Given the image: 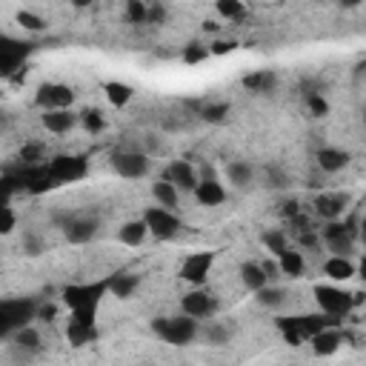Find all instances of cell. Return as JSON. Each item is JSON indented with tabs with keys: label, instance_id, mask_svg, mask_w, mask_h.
Masks as SVG:
<instances>
[{
	"label": "cell",
	"instance_id": "6da1fadb",
	"mask_svg": "<svg viewBox=\"0 0 366 366\" xmlns=\"http://www.w3.org/2000/svg\"><path fill=\"white\" fill-rule=\"evenodd\" d=\"M152 332L172 343V346H187L192 343L198 335H201V327H198V320L187 317V315H177V317H158L152 320Z\"/></svg>",
	"mask_w": 366,
	"mask_h": 366
},
{
	"label": "cell",
	"instance_id": "7a4b0ae2",
	"mask_svg": "<svg viewBox=\"0 0 366 366\" xmlns=\"http://www.w3.org/2000/svg\"><path fill=\"white\" fill-rule=\"evenodd\" d=\"M315 303L320 309V315L327 317H341V315H349L352 306H355V295L341 289L338 284H317L315 286Z\"/></svg>",
	"mask_w": 366,
	"mask_h": 366
},
{
	"label": "cell",
	"instance_id": "3957f363",
	"mask_svg": "<svg viewBox=\"0 0 366 366\" xmlns=\"http://www.w3.org/2000/svg\"><path fill=\"white\" fill-rule=\"evenodd\" d=\"M217 309H220V301L206 286H195L192 292L180 298V312L192 320H212L217 315Z\"/></svg>",
	"mask_w": 366,
	"mask_h": 366
},
{
	"label": "cell",
	"instance_id": "277c9868",
	"mask_svg": "<svg viewBox=\"0 0 366 366\" xmlns=\"http://www.w3.org/2000/svg\"><path fill=\"white\" fill-rule=\"evenodd\" d=\"M144 223L149 229V235H155L160 241L177 238L180 229H183V220L177 217V212H169V209H160V206H149L144 212Z\"/></svg>",
	"mask_w": 366,
	"mask_h": 366
},
{
	"label": "cell",
	"instance_id": "5b68a950",
	"mask_svg": "<svg viewBox=\"0 0 366 366\" xmlns=\"http://www.w3.org/2000/svg\"><path fill=\"white\" fill-rule=\"evenodd\" d=\"M75 103V92L66 83H40L34 92V106L43 112H55V109H72Z\"/></svg>",
	"mask_w": 366,
	"mask_h": 366
},
{
	"label": "cell",
	"instance_id": "8992f818",
	"mask_svg": "<svg viewBox=\"0 0 366 366\" xmlns=\"http://www.w3.org/2000/svg\"><path fill=\"white\" fill-rule=\"evenodd\" d=\"M320 241L327 244L329 255H335V258H352V252L358 246V235L341 220L338 223H327V229L320 232Z\"/></svg>",
	"mask_w": 366,
	"mask_h": 366
},
{
	"label": "cell",
	"instance_id": "52a82bcc",
	"mask_svg": "<svg viewBox=\"0 0 366 366\" xmlns=\"http://www.w3.org/2000/svg\"><path fill=\"white\" fill-rule=\"evenodd\" d=\"M215 266V252H189L180 263V278L187 281L192 289L195 286H206V278Z\"/></svg>",
	"mask_w": 366,
	"mask_h": 366
},
{
	"label": "cell",
	"instance_id": "ba28073f",
	"mask_svg": "<svg viewBox=\"0 0 366 366\" xmlns=\"http://www.w3.org/2000/svg\"><path fill=\"white\" fill-rule=\"evenodd\" d=\"M103 295H106V284H77V286H66L63 289V301H66V306L72 312L98 309Z\"/></svg>",
	"mask_w": 366,
	"mask_h": 366
},
{
	"label": "cell",
	"instance_id": "9c48e42d",
	"mask_svg": "<svg viewBox=\"0 0 366 366\" xmlns=\"http://www.w3.org/2000/svg\"><path fill=\"white\" fill-rule=\"evenodd\" d=\"M112 169L126 177V180H137L149 175V158L137 149H126V152H115L112 155Z\"/></svg>",
	"mask_w": 366,
	"mask_h": 366
},
{
	"label": "cell",
	"instance_id": "30bf717a",
	"mask_svg": "<svg viewBox=\"0 0 366 366\" xmlns=\"http://www.w3.org/2000/svg\"><path fill=\"white\" fill-rule=\"evenodd\" d=\"M346 203H349V198H346V195H341V192H335V195H329V192H320V195H315L312 209H315V215H317L320 220H327V223H338V220L346 215Z\"/></svg>",
	"mask_w": 366,
	"mask_h": 366
},
{
	"label": "cell",
	"instance_id": "8fae6325",
	"mask_svg": "<svg viewBox=\"0 0 366 366\" xmlns=\"http://www.w3.org/2000/svg\"><path fill=\"white\" fill-rule=\"evenodd\" d=\"M163 180H169L177 192H180V189H183V192H195V187H198L201 177H198V169H195L189 160H172Z\"/></svg>",
	"mask_w": 366,
	"mask_h": 366
},
{
	"label": "cell",
	"instance_id": "7c38bea8",
	"mask_svg": "<svg viewBox=\"0 0 366 366\" xmlns=\"http://www.w3.org/2000/svg\"><path fill=\"white\" fill-rule=\"evenodd\" d=\"M40 123H43L46 132H52V134H69L77 126V115L72 109H55V112H43Z\"/></svg>",
	"mask_w": 366,
	"mask_h": 366
},
{
	"label": "cell",
	"instance_id": "4fadbf2b",
	"mask_svg": "<svg viewBox=\"0 0 366 366\" xmlns=\"http://www.w3.org/2000/svg\"><path fill=\"white\" fill-rule=\"evenodd\" d=\"M324 274H327L332 284H346V281H352L355 274H358V266H355L352 258H335V255H329L324 260Z\"/></svg>",
	"mask_w": 366,
	"mask_h": 366
},
{
	"label": "cell",
	"instance_id": "5bb4252c",
	"mask_svg": "<svg viewBox=\"0 0 366 366\" xmlns=\"http://www.w3.org/2000/svg\"><path fill=\"white\" fill-rule=\"evenodd\" d=\"M146 238H149V229H146L144 217H132V220H126V223L118 229V241H120L123 246H129V249L144 246Z\"/></svg>",
	"mask_w": 366,
	"mask_h": 366
},
{
	"label": "cell",
	"instance_id": "9a60e30c",
	"mask_svg": "<svg viewBox=\"0 0 366 366\" xmlns=\"http://www.w3.org/2000/svg\"><path fill=\"white\" fill-rule=\"evenodd\" d=\"M309 343H312V352H315L317 358H329V355H335V352L341 349L343 335H341L338 329L327 327V329H320L317 335H312V338H309Z\"/></svg>",
	"mask_w": 366,
	"mask_h": 366
},
{
	"label": "cell",
	"instance_id": "2e32d148",
	"mask_svg": "<svg viewBox=\"0 0 366 366\" xmlns=\"http://www.w3.org/2000/svg\"><path fill=\"white\" fill-rule=\"evenodd\" d=\"M195 201L201 206H220L226 201V189H223V183L215 180V177H206V180H198V187H195Z\"/></svg>",
	"mask_w": 366,
	"mask_h": 366
},
{
	"label": "cell",
	"instance_id": "e0dca14e",
	"mask_svg": "<svg viewBox=\"0 0 366 366\" xmlns=\"http://www.w3.org/2000/svg\"><path fill=\"white\" fill-rule=\"evenodd\" d=\"M315 163H317V169H320V172L335 175V172H341V169H346V166H349V152L335 149V146H324V149H317Z\"/></svg>",
	"mask_w": 366,
	"mask_h": 366
},
{
	"label": "cell",
	"instance_id": "ac0fdd59",
	"mask_svg": "<svg viewBox=\"0 0 366 366\" xmlns=\"http://www.w3.org/2000/svg\"><path fill=\"white\" fill-rule=\"evenodd\" d=\"M103 284H106V292H109V295L126 301V298H132V295L137 292V286H141V278H137V274H129V272H118V274H112V278H106Z\"/></svg>",
	"mask_w": 366,
	"mask_h": 366
},
{
	"label": "cell",
	"instance_id": "d6986e66",
	"mask_svg": "<svg viewBox=\"0 0 366 366\" xmlns=\"http://www.w3.org/2000/svg\"><path fill=\"white\" fill-rule=\"evenodd\" d=\"M274 263H278V274H286V278H301V274L306 272V258H303V252H301V249H292V246L274 258Z\"/></svg>",
	"mask_w": 366,
	"mask_h": 366
},
{
	"label": "cell",
	"instance_id": "ffe728a7",
	"mask_svg": "<svg viewBox=\"0 0 366 366\" xmlns=\"http://www.w3.org/2000/svg\"><path fill=\"white\" fill-rule=\"evenodd\" d=\"M152 201H155V206H160V209H169V212H177V203H180V192L172 187L169 180H155L152 183Z\"/></svg>",
	"mask_w": 366,
	"mask_h": 366
},
{
	"label": "cell",
	"instance_id": "44dd1931",
	"mask_svg": "<svg viewBox=\"0 0 366 366\" xmlns=\"http://www.w3.org/2000/svg\"><path fill=\"white\" fill-rule=\"evenodd\" d=\"M106 92V101L115 106V109H126L132 101H134V86L132 83H123V80H109L103 86Z\"/></svg>",
	"mask_w": 366,
	"mask_h": 366
},
{
	"label": "cell",
	"instance_id": "7402d4cb",
	"mask_svg": "<svg viewBox=\"0 0 366 366\" xmlns=\"http://www.w3.org/2000/svg\"><path fill=\"white\" fill-rule=\"evenodd\" d=\"M98 232V220H92V217H77L66 226V241L69 244H89L92 238H95Z\"/></svg>",
	"mask_w": 366,
	"mask_h": 366
},
{
	"label": "cell",
	"instance_id": "603a6c76",
	"mask_svg": "<svg viewBox=\"0 0 366 366\" xmlns=\"http://www.w3.org/2000/svg\"><path fill=\"white\" fill-rule=\"evenodd\" d=\"M241 284H244L249 292H260V289H263V286H269L272 281L266 278V272L260 269V263L246 260V263L241 266Z\"/></svg>",
	"mask_w": 366,
	"mask_h": 366
},
{
	"label": "cell",
	"instance_id": "cb8c5ba5",
	"mask_svg": "<svg viewBox=\"0 0 366 366\" xmlns=\"http://www.w3.org/2000/svg\"><path fill=\"white\" fill-rule=\"evenodd\" d=\"M15 23L23 29V32H46V29H49V20H46L37 9H18L15 12Z\"/></svg>",
	"mask_w": 366,
	"mask_h": 366
},
{
	"label": "cell",
	"instance_id": "d4e9b609",
	"mask_svg": "<svg viewBox=\"0 0 366 366\" xmlns=\"http://www.w3.org/2000/svg\"><path fill=\"white\" fill-rule=\"evenodd\" d=\"M241 83H244V89H249V92H258V95H263V92H272V89H274L278 77H274V72H269V69H260V72L246 75Z\"/></svg>",
	"mask_w": 366,
	"mask_h": 366
},
{
	"label": "cell",
	"instance_id": "484cf974",
	"mask_svg": "<svg viewBox=\"0 0 366 366\" xmlns=\"http://www.w3.org/2000/svg\"><path fill=\"white\" fill-rule=\"evenodd\" d=\"M226 175H229V183H232V187H238V189L249 187V183L255 180V169H252L246 160H232V163L226 166Z\"/></svg>",
	"mask_w": 366,
	"mask_h": 366
},
{
	"label": "cell",
	"instance_id": "4316f807",
	"mask_svg": "<svg viewBox=\"0 0 366 366\" xmlns=\"http://www.w3.org/2000/svg\"><path fill=\"white\" fill-rule=\"evenodd\" d=\"M258 295V303L263 306V309H284V303H286V289H281V286H263L260 292H255Z\"/></svg>",
	"mask_w": 366,
	"mask_h": 366
},
{
	"label": "cell",
	"instance_id": "83f0119b",
	"mask_svg": "<svg viewBox=\"0 0 366 366\" xmlns=\"http://www.w3.org/2000/svg\"><path fill=\"white\" fill-rule=\"evenodd\" d=\"M260 244L266 246V252H269L272 258H278L281 252L289 249V238L281 232V229H266V232L260 235Z\"/></svg>",
	"mask_w": 366,
	"mask_h": 366
},
{
	"label": "cell",
	"instance_id": "f1b7e54d",
	"mask_svg": "<svg viewBox=\"0 0 366 366\" xmlns=\"http://www.w3.org/2000/svg\"><path fill=\"white\" fill-rule=\"evenodd\" d=\"M77 123H80L86 132H92V134H101V132L106 129V118H103L101 109H83V112L77 115Z\"/></svg>",
	"mask_w": 366,
	"mask_h": 366
},
{
	"label": "cell",
	"instance_id": "f546056e",
	"mask_svg": "<svg viewBox=\"0 0 366 366\" xmlns=\"http://www.w3.org/2000/svg\"><path fill=\"white\" fill-rule=\"evenodd\" d=\"M201 335L206 338V343H215V346H223V343H229V338H232L229 327L217 324V320H209V324L201 329Z\"/></svg>",
	"mask_w": 366,
	"mask_h": 366
},
{
	"label": "cell",
	"instance_id": "4dcf8cb0",
	"mask_svg": "<svg viewBox=\"0 0 366 366\" xmlns=\"http://www.w3.org/2000/svg\"><path fill=\"white\" fill-rule=\"evenodd\" d=\"M215 12H217L223 20L232 23V20H241V18L246 15V6L241 4V0H217V4H215Z\"/></svg>",
	"mask_w": 366,
	"mask_h": 366
},
{
	"label": "cell",
	"instance_id": "1f68e13d",
	"mask_svg": "<svg viewBox=\"0 0 366 366\" xmlns=\"http://www.w3.org/2000/svg\"><path fill=\"white\" fill-rule=\"evenodd\" d=\"M15 343H18L20 349H26V352H37V349H40V332H37L34 327H20V329L15 332Z\"/></svg>",
	"mask_w": 366,
	"mask_h": 366
},
{
	"label": "cell",
	"instance_id": "d6a6232c",
	"mask_svg": "<svg viewBox=\"0 0 366 366\" xmlns=\"http://www.w3.org/2000/svg\"><path fill=\"white\" fill-rule=\"evenodd\" d=\"M183 63H189V66H198L209 58V49H206V43H189V46H183Z\"/></svg>",
	"mask_w": 366,
	"mask_h": 366
},
{
	"label": "cell",
	"instance_id": "836d02e7",
	"mask_svg": "<svg viewBox=\"0 0 366 366\" xmlns=\"http://www.w3.org/2000/svg\"><path fill=\"white\" fill-rule=\"evenodd\" d=\"M306 109L312 118H327L329 115V101L320 95V92H309L306 95Z\"/></svg>",
	"mask_w": 366,
	"mask_h": 366
},
{
	"label": "cell",
	"instance_id": "e575fe53",
	"mask_svg": "<svg viewBox=\"0 0 366 366\" xmlns=\"http://www.w3.org/2000/svg\"><path fill=\"white\" fill-rule=\"evenodd\" d=\"M126 20L129 23H146L149 20V4H144V0H129L126 4Z\"/></svg>",
	"mask_w": 366,
	"mask_h": 366
},
{
	"label": "cell",
	"instance_id": "d590c367",
	"mask_svg": "<svg viewBox=\"0 0 366 366\" xmlns=\"http://www.w3.org/2000/svg\"><path fill=\"white\" fill-rule=\"evenodd\" d=\"M206 49H209V58H223V55H232V52L238 49V43H235V40H223V37H217V40L206 43Z\"/></svg>",
	"mask_w": 366,
	"mask_h": 366
},
{
	"label": "cell",
	"instance_id": "8d00e7d4",
	"mask_svg": "<svg viewBox=\"0 0 366 366\" xmlns=\"http://www.w3.org/2000/svg\"><path fill=\"white\" fill-rule=\"evenodd\" d=\"M23 252L32 255V258H37V255L46 252V241H43L37 232H26V235H23Z\"/></svg>",
	"mask_w": 366,
	"mask_h": 366
},
{
	"label": "cell",
	"instance_id": "74e56055",
	"mask_svg": "<svg viewBox=\"0 0 366 366\" xmlns=\"http://www.w3.org/2000/svg\"><path fill=\"white\" fill-rule=\"evenodd\" d=\"M18 229V215L9 206H0V235H12Z\"/></svg>",
	"mask_w": 366,
	"mask_h": 366
},
{
	"label": "cell",
	"instance_id": "f35d334b",
	"mask_svg": "<svg viewBox=\"0 0 366 366\" xmlns=\"http://www.w3.org/2000/svg\"><path fill=\"white\" fill-rule=\"evenodd\" d=\"M229 115V106L226 103H215V106H203V118L209 120V123H220L223 118Z\"/></svg>",
	"mask_w": 366,
	"mask_h": 366
},
{
	"label": "cell",
	"instance_id": "ab89813d",
	"mask_svg": "<svg viewBox=\"0 0 366 366\" xmlns=\"http://www.w3.org/2000/svg\"><path fill=\"white\" fill-rule=\"evenodd\" d=\"M266 180H269L272 189H286V187H289V177L284 175V169H269Z\"/></svg>",
	"mask_w": 366,
	"mask_h": 366
},
{
	"label": "cell",
	"instance_id": "60d3db41",
	"mask_svg": "<svg viewBox=\"0 0 366 366\" xmlns=\"http://www.w3.org/2000/svg\"><path fill=\"white\" fill-rule=\"evenodd\" d=\"M40 155H43V152H40V146H26V149L20 152V158H23L26 163H34V160H40Z\"/></svg>",
	"mask_w": 366,
	"mask_h": 366
},
{
	"label": "cell",
	"instance_id": "b9f144b4",
	"mask_svg": "<svg viewBox=\"0 0 366 366\" xmlns=\"http://www.w3.org/2000/svg\"><path fill=\"white\" fill-rule=\"evenodd\" d=\"M260 269L266 272V278H269V281H272V278H278V263H274V258L263 260V263H260Z\"/></svg>",
	"mask_w": 366,
	"mask_h": 366
},
{
	"label": "cell",
	"instance_id": "7bdbcfd3",
	"mask_svg": "<svg viewBox=\"0 0 366 366\" xmlns=\"http://www.w3.org/2000/svg\"><path fill=\"white\" fill-rule=\"evenodd\" d=\"M52 317H55V306H52V303L37 309V320H52Z\"/></svg>",
	"mask_w": 366,
	"mask_h": 366
},
{
	"label": "cell",
	"instance_id": "ee69618b",
	"mask_svg": "<svg viewBox=\"0 0 366 366\" xmlns=\"http://www.w3.org/2000/svg\"><path fill=\"white\" fill-rule=\"evenodd\" d=\"M203 32H217V23L215 20H203Z\"/></svg>",
	"mask_w": 366,
	"mask_h": 366
},
{
	"label": "cell",
	"instance_id": "f6af8a7d",
	"mask_svg": "<svg viewBox=\"0 0 366 366\" xmlns=\"http://www.w3.org/2000/svg\"><path fill=\"white\" fill-rule=\"evenodd\" d=\"M4 123H6V112H4V109H0V126H4Z\"/></svg>",
	"mask_w": 366,
	"mask_h": 366
}]
</instances>
